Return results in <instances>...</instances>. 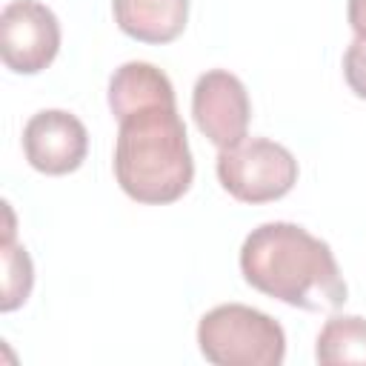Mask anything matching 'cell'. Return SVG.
<instances>
[{
  "instance_id": "7a4b0ae2",
  "label": "cell",
  "mask_w": 366,
  "mask_h": 366,
  "mask_svg": "<svg viewBox=\"0 0 366 366\" xmlns=\"http://www.w3.org/2000/svg\"><path fill=\"white\" fill-rule=\"evenodd\" d=\"M240 274L252 289L306 312H335L349 295L332 246L289 220L260 223L246 234Z\"/></svg>"
},
{
  "instance_id": "ba28073f",
  "label": "cell",
  "mask_w": 366,
  "mask_h": 366,
  "mask_svg": "<svg viewBox=\"0 0 366 366\" xmlns=\"http://www.w3.org/2000/svg\"><path fill=\"white\" fill-rule=\"evenodd\" d=\"M114 23L140 43H172L189 20V0H112Z\"/></svg>"
},
{
  "instance_id": "8992f818",
  "label": "cell",
  "mask_w": 366,
  "mask_h": 366,
  "mask_svg": "<svg viewBox=\"0 0 366 366\" xmlns=\"http://www.w3.org/2000/svg\"><path fill=\"white\" fill-rule=\"evenodd\" d=\"M192 117L200 134L217 149L240 143L252 120V103L243 80L226 69L203 71L192 89Z\"/></svg>"
},
{
  "instance_id": "6da1fadb",
  "label": "cell",
  "mask_w": 366,
  "mask_h": 366,
  "mask_svg": "<svg viewBox=\"0 0 366 366\" xmlns=\"http://www.w3.org/2000/svg\"><path fill=\"white\" fill-rule=\"evenodd\" d=\"M109 109L117 117V186L146 206L180 200L192 189L194 160L166 71L146 60L123 63L109 77Z\"/></svg>"
},
{
  "instance_id": "30bf717a",
  "label": "cell",
  "mask_w": 366,
  "mask_h": 366,
  "mask_svg": "<svg viewBox=\"0 0 366 366\" xmlns=\"http://www.w3.org/2000/svg\"><path fill=\"white\" fill-rule=\"evenodd\" d=\"M3 295H0V312H14L23 306L34 286V266L23 246L14 243V214L6 203V234H3Z\"/></svg>"
},
{
  "instance_id": "52a82bcc",
  "label": "cell",
  "mask_w": 366,
  "mask_h": 366,
  "mask_svg": "<svg viewBox=\"0 0 366 366\" xmlns=\"http://www.w3.org/2000/svg\"><path fill=\"white\" fill-rule=\"evenodd\" d=\"M89 152V132L77 114L66 109H43L23 126V154L40 174L77 172Z\"/></svg>"
},
{
  "instance_id": "3957f363",
  "label": "cell",
  "mask_w": 366,
  "mask_h": 366,
  "mask_svg": "<svg viewBox=\"0 0 366 366\" xmlns=\"http://www.w3.org/2000/svg\"><path fill=\"white\" fill-rule=\"evenodd\" d=\"M197 346L214 366H280L286 357L283 326L243 303L209 309L197 323Z\"/></svg>"
},
{
  "instance_id": "9c48e42d",
  "label": "cell",
  "mask_w": 366,
  "mask_h": 366,
  "mask_svg": "<svg viewBox=\"0 0 366 366\" xmlns=\"http://www.w3.org/2000/svg\"><path fill=\"white\" fill-rule=\"evenodd\" d=\"M315 360L320 366H366V317L332 315L315 340Z\"/></svg>"
},
{
  "instance_id": "5b68a950",
  "label": "cell",
  "mask_w": 366,
  "mask_h": 366,
  "mask_svg": "<svg viewBox=\"0 0 366 366\" xmlns=\"http://www.w3.org/2000/svg\"><path fill=\"white\" fill-rule=\"evenodd\" d=\"M60 51V20L40 0H11L0 11V57L14 74H37Z\"/></svg>"
},
{
  "instance_id": "8fae6325",
  "label": "cell",
  "mask_w": 366,
  "mask_h": 366,
  "mask_svg": "<svg viewBox=\"0 0 366 366\" xmlns=\"http://www.w3.org/2000/svg\"><path fill=\"white\" fill-rule=\"evenodd\" d=\"M346 17L355 37L343 54V77H346V86L360 100H366V0H349Z\"/></svg>"
},
{
  "instance_id": "277c9868",
  "label": "cell",
  "mask_w": 366,
  "mask_h": 366,
  "mask_svg": "<svg viewBox=\"0 0 366 366\" xmlns=\"http://www.w3.org/2000/svg\"><path fill=\"white\" fill-rule=\"evenodd\" d=\"M217 180L240 203H272L289 194L297 183L295 154L269 137H243L220 149Z\"/></svg>"
}]
</instances>
